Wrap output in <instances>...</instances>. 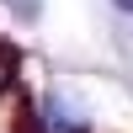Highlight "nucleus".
<instances>
[{
	"instance_id": "obj_2",
	"label": "nucleus",
	"mask_w": 133,
	"mask_h": 133,
	"mask_svg": "<svg viewBox=\"0 0 133 133\" xmlns=\"http://www.w3.org/2000/svg\"><path fill=\"white\" fill-rule=\"evenodd\" d=\"M112 5H117V11H128V16H133V0H112Z\"/></svg>"
},
{
	"instance_id": "obj_1",
	"label": "nucleus",
	"mask_w": 133,
	"mask_h": 133,
	"mask_svg": "<svg viewBox=\"0 0 133 133\" xmlns=\"http://www.w3.org/2000/svg\"><path fill=\"white\" fill-rule=\"evenodd\" d=\"M5 5H16L21 16H37V5H43V0H5Z\"/></svg>"
}]
</instances>
